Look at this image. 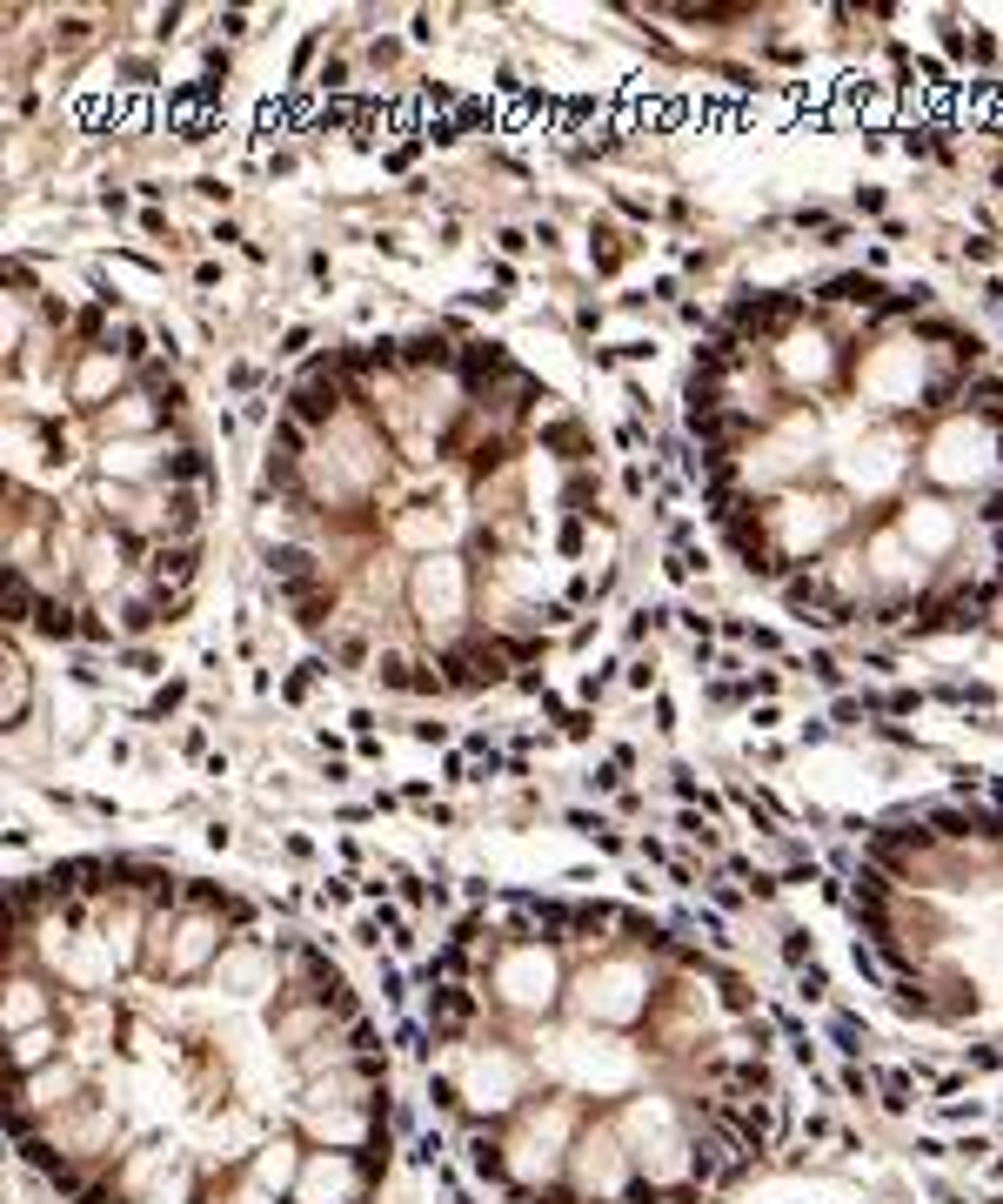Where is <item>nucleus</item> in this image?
<instances>
[{"instance_id": "obj_2", "label": "nucleus", "mask_w": 1003, "mask_h": 1204, "mask_svg": "<svg viewBox=\"0 0 1003 1204\" xmlns=\"http://www.w3.org/2000/svg\"><path fill=\"white\" fill-rule=\"evenodd\" d=\"M415 603L429 609V623H435V609L442 616H456L462 609V562H421V576H415Z\"/></svg>"}, {"instance_id": "obj_5", "label": "nucleus", "mask_w": 1003, "mask_h": 1204, "mask_svg": "<svg viewBox=\"0 0 1003 1204\" xmlns=\"http://www.w3.org/2000/svg\"><path fill=\"white\" fill-rule=\"evenodd\" d=\"M20 717H28V662L7 649V723H20Z\"/></svg>"}, {"instance_id": "obj_3", "label": "nucleus", "mask_w": 1003, "mask_h": 1204, "mask_svg": "<svg viewBox=\"0 0 1003 1204\" xmlns=\"http://www.w3.org/2000/svg\"><path fill=\"white\" fill-rule=\"evenodd\" d=\"M121 382V362H114V341H108V349H87V362L81 368H74V396H81V402H94L100 396V388H114Z\"/></svg>"}, {"instance_id": "obj_1", "label": "nucleus", "mask_w": 1003, "mask_h": 1204, "mask_svg": "<svg viewBox=\"0 0 1003 1204\" xmlns=\"http://www.w3.org/2000/svg\"><path fill=\"white\" fill-rule=\"evenodd\" d=\"M429 964V1097L529 1204H702L763 1158L776 1091L736 984L636 911L515 897Z\"/></svg>"}, {"instance_id": "obj_4", "label": "nucleus", "mask_w": 1003, "mask_h": 1204, "mask_svg": "<svg viewBox=\"0 0 1003 1204\" xmlns=\"http://www.w3.org/2000/svg\"><path fill=\"white\" fill-rule=\"evenodd\" d=\"M375 676H382L388 690H409V696L442 690V676H435V670H421V662H409V656H382V662H375Z\"/></svg>"}, {"instance_id": "obj_6", "label": "nucleus", "mask_w": 1003, "mask_h": 1204, "mask_svg": "<svg viewBox=\"0 0 1003 1204\" xmlns=\"http://www.w3.org/2000/svg\"><path fill=\"white\" fill-rule=\"evenodd\" d=\"M335 662L355 670V662H368V643H362V636H335Z\"/></svg>"}]
</instances>
